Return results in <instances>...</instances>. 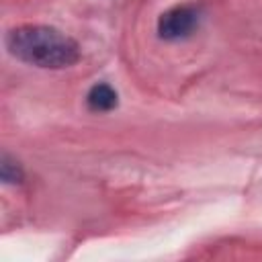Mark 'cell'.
<instances>
[{
  "label": "cell",
  "mask_w": 262,
  "mask_h": 262,
  "mask_svg": "<svg viewBox=\"0 0 262 262\" xmlns=\"http://www.w3.org/2000/svg\"><path fill=\"white\" fill-rule=\"evenodd\" d=\"M6 47L16 59L43 70H63L80 59L78 43L47 25H23L12 29L6 35Z\"/></svg>",
  "instance_id": "1"
},
{
  "label": "cell",
  "mask_w": 262,
  "mask_h": 262,
  "mask_svg": "<svg viewBox=\"0 0 262 262\" xmlns=\"http://www.w3.org/2000/svg\"><path fill=\"white\" fill-rule=\"evenodd\" d=\"M199 25V12L194 6H174L160 14L158 35L166 41H178L188 37Z\"/></svg>",
  "instance_id": "2"
},
{
  "label": "cell",
  "mask_w": 262,
  "mask_h": 262,
  "mask_svg": "<svg viewBox=\"0 0 262 262\" xmlns=\"http://www.w3.org/2000/svg\"><path fill=\"white\" fill-rule=\"evenodd\" d=\"M86 104L90 111L94 113H108L113 108H117L119 104V96H117V90L104 82L100 84H94L88 94H86Z\"/></svg>",
  "instance_id": "3"
},
{
  "label": "cell",
  "mask_w": 262,
  "mask_h": 262,
  "mask_svg": "<svg viewBox=\"0 0 262 262\" xmlns=\"http://www.w3.org/2000/svg\"><path fill=\"white\" fill-rule=\"evenodd\" d=\"M0 176H2L4 184H18V182H23L25 172H23V168L16 160H12L10 156L4 154L2 160H0Z\"/></svg>",
  "instance_id": "4"
}]
</instances>
